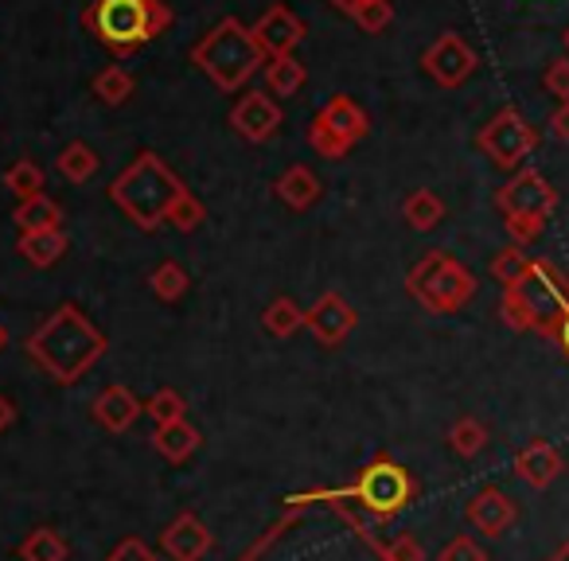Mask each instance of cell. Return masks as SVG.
Returning a JSON list of instances; mask_svg holds the SVG:
<instances>
[{
  "label": "cell",
  "mask_w": 569,
  "mask_h": 561,
  "mask_svg": "<svg viewBox=\"0 0 569 561\" xmlns=\"http://www.w3.org/2000/svg\"><path fill=\"white\" fill-rule=\"evenodd\" d=\"M106 351H110V340L102 335V328L90 324L87 312L71 301L59 304L24 343V355L59 387H74Z\"/></svg>",
  "instance_id": "obj_1"
},
{
  "label": "cell",
  "mask_w": 569,
  "mask_h": 561,
  "mask_svg": "<svg viewBox=\"0 0 569 561\" xmlns=\"http://www.w3.org/2000/svg\"><path fill=\"white\" fill-rule=\"evenodd\" d=\"M172 9L164 0H90L82 9V28L110 51L113 59H133L144 43L168 32Z\"/></svg>",
  "instance_id": "obj_2"
},
{
  "label": "cell",
  "mask_w": 569,
  "mask_h": 561,
  "mask_svg": "<svg viewBox=\"0 0 569 561\" xmlns=\"http://www.w3.org/2000/svg\"><path fill=\"white\" fill-rule=\"evenodd\" d=\"M191 63L207 74V82H211L214 90H222V94H242L246 82H250L269 59H266V51H261V43L253 40L250 28H246L242 20L227 17V20H219L211 32L199 36L196 48H191Z\"/></svg>",
  "instance_id": "obj_3"
},
{
  "label": "cell",
  "mask_w": 569,
  "mask_h": 561,
  "mask_svg": "<svg viewBox=\"0 0 569 561\" xmlns=\"http://www.w3.org/2000/svg\"><path fill=\"white\" fill-rule=\"evenodd\" d=\"M566 312H569V277L546 258H535L530 273L515 289H503V301H499V320L511 332L553 335V328L561 324Z\"/></svg>",
  "instance_id": "obj_4"
},
{
  "label": "cell",
  "mask_w": 569,
  "mask_h": 561,
  "mask_svg": "<svg viewBox=\"0 0 569 561\" xmlns=\"http://www.w3.org/2000/svg\"><path fill=\"white\" fill-rule=\"evenodd\" d=\"M183 183L157 152H141L118 180L106 188L110 203L133 222L137 230H157L168 219V207L183 196Z\"/></svg>",
  "instance_id": "obj_5"
},
{
  "label": "cell",
  "mask_w": 569,
  "mask_h": 561,
  "mask_svg": "<svg viewBox=\"0 0 569 561\" xmlns=\"http://www.w3.org/2000/svg\"><path fill=\"white\" fill-rule=\"evenodd\" d=\"M496 207L503 214V230L515 246H530L550 222L558 207V188L538 168H519L511 180L496 191Z\"/></svg>",
  "instance_id": "obj_6"
},
{
  "label": "cell",
  "mask_w": 569,
  "mask_h": 561,
  "mask_svg": "<svg viewBox=\"0 0 569 561\" xmlns=\"http://www.w3.org/2000/svg\"><path fill=\"white\" fill-rule=\"evenodd\" d=\"M406 293L433 317H449V312H460L476 297V273L465 261L449 258L445 250H429L406 273Z\"/></svg>",
  "instance_id": "obj_7"
},
{
  "label": "cell",
  "mask_w": 569,
  "mask_h": 561,
  "mask_svg": "<svg viewBox=\"0 0 569 561\" xmlns=\"http://www.w3.org/2000/svg\"><path fill=\"white\" fill-rule=\"evenodd\" d=\"M413 491H418V483L410 480V472H406L398 460L379 457L356 475V483H351L348 495L359 499L375 519H395L402 507H410Z\"/></svg>",
  "instance_id": "obj_8"
},
{
  "label": "cell",
  "mask_w": 569,
  "mask_h": 561,
  "mask_svg": "<svg viewBox=\"0 0 569 561\" xmlns=\"http://www.w3.org/2000/svg\"><path fill=\"white\" fill-rule=\"evenodd\" d=\"M476 149L503 172H519L522 160L538 149V129L522 118L515 106H503L499 113H491L488 126L476 133Z\"/></svg>",
  "instance_id": "obj_9"
},
{
  "label": "cell",
  "mask_w": 569,
  "mask_h": 561,
  "mask_svg": "<svg viewBox=\"0 0 569 561\" xmlns=\"http://www.w3.org/2000/svg\"><path fill=\"white\" fill-rule=\"evenodd\" d=\"M476 67H480V56H476L472 43H468L460 32H441L426 48V56H421V71H426L441 90L465 87V82L476 74Z\"/></svg>",
  "instance_id": "obj_10"
},
{
  "label": "cell",
  "mask_w": 569,
  "mask_h": 561,
  "mask_svg": "<svg viewBox=\"0 0 569 561\" xmlns=\"http://www.w3.org/2000/svg\"><path fill=\"white\" fill-rule=\"evenodd\" d=\"M227 121L242 141L266 144L269 137H277V129L284 126V110L277 106V98L269 94V90H246V94H238V102L230 106Z\"/></svg>",
  "instance_id": "obj_11"
},
{
  "label": "cell",
  "mask_w": 569,
  "mask_h": 561,
  "mask_svg": "<svg viewBox=\"0 0 569 561\" xmlns=\"http://www.w3.org/2000/svg\"><path fill=\"white\" fill-rule=\"evenodd\" d=\"M250 32H253V40L261 43L266 59H281V56H293V51L301 48L309 28H305V20L297 17L289 4H269V9L250 24Z\"/></svg>",
  "instance_id": "obj_12"
},
{
  "label": "cell",
  "mask_w": 569,
  "mask_h": 561,
  "mask_svg": "<svg viewBox=\"0 0 569 561\" xmlns=\"http://www.w3.org/2000/svg\"><path fill=\"white\" fill-rule=\"evenodd\" d=\"M356 324H359V312L351 309V301L340 293H325L305 312V328H309L320 348H340V343L356 332Z\"/></svg>",
  "instance_id": "obj_13"
},
{
  "label": "cell",
  "mask_w": 569,
  "mask_h": 561,
  "mask_svg": "<svg viewBox=\"0 0 569 561\" xmlns=\"http://www.w3.org/2000/svg\"><path fill=\"white\" fill-rule=\"evenodd\" d=\"M519 519V507L507 491L499 488H480L472 499H468V522L480 530L483 538H503L507 530Z\"/></svg>",
  "instance_id": "obj_14"
},
{
  "label": "cell",
  "mask_w": 569,
  "mask_h": 561,
  "mask_svg": "<svg viewBox=\"0 0 569 561\" xmlns=\"http://www.w3.org/2000/svg\"><path fill=\"white\" fill-rule=\"evenodd\" d=\"M211 530H207V522L199 519L196 511H183L176 514L172 522L164 527V534H160V545H164V553L172 561H199L207 550H211Z\"/></svg>",
  "instance_id": "obj_15"
},
{
  "label": "cell",
  "mask_w": 569,
  "mask_h": 561,
  "mask_svg": "<svg viewBox=\"0 0 569 561\" xmlns=\"http://www.w3.org/2000/svg\"><path fill=\"white\" fill-rule=\"evenodd\" d=\"M90 410H94V421L106 429V433H126V429H133L137 418L144 413V402L129 387L113 382V387H106L102 394L94 398Z\"/></svg>",
  "instance_id": "obj_16"
},
{
  "label": "cell",
  "mask_w": 569,
  "mask_h": 561,
  "mask_svg": "<svg viewBox=\"0 0 569 561\" xmlns=\"http://www.w3.org/2000/svg\"><path fill=\"white\" fill-rule=\"evenodd\" d=\"M561 472H566V460H561V452L550 441L522 444L519 457H515V475L535 491H546Z\"/></svg>",
  "instance_id": "obj_17"
},
{
  "label": "cell",
  "mask_w": 569,
  "mask_h": 561,
  "mask_svg": "<svg viewBox=\"0 0 569 561\" xmlns=\"http://www.w3.org/2000/svg\"><path fill=\"white\" fill-rule=\"evenodd\" d=\"M317 118L325 121L328 129H336V133H340L348 144H359L367 133H371V118H367V110L356 102V98H348V94L328 98V102L320 106Z\"/></svg>",
  "instance_id": "obj_18"
},
{
  "label": "cell",
  "mask_w": 569,
  "mask_h": 561,
  "mask_svg": "<svg viewBox=\"0 0 569 561\" xmlns=\"http://www.w3.org/2000/svg\"><path fill=\"white\" fill-rule=\"evenodd\" d=\"M273 196L281 199L284 207H293V211H309V207L325 196V188H320V176L312 172L309 164H293V168H284L281 180L273 183Z\"/></svg>",
  "instance_id": "obj_19"
},
{
  "label": "cell",
  "mask_w": 569,
  "mask_h": 561,
  "mask_svg": "<svg viewBox=\"0 0 569 561\" xmlns=\"http://www.w3.org/2000/svg\"><path fill=\"white\" fill-rule=\"evenodd\" d=\"M199 444H203V433H199L191 421L157 425V433H152V449H157L168 464H183V460H191L199 452Z\"/></svg>",
  "instance_id": "obj_20"
},
{
  "label": "cell",
  "mask_w": 569,
  "mask_h": 561,
  "mask_svg": "<svg viewBox=\"0 0 569 561\" xmlns=\"http://www.w3.org/2000/svg\"><path fill=\"white\" fill-rule=\"evenodd\" d=\"M67 246H71V242H67L63 230H36V234H20L17 238L20 258H24L28 266H36V269H51L56 261H63Z\"/></svg>",
  "instance_id": "obj_21"
},
{
  "label": "cell",
  "mask_w": 569,
  "mask_h": 561,
  "mask_svg": "<svg viewBox=\"0 0 569 561\" xmlns=\"http://www.w3.org/2000/svg\"><path fill=\"white\" fill-rule=\"evenodd\" d=\"M12 222L20 227V234H36V230H63V207L51 196H36L17 203Z\"/></svg>",
  "instance_id": "obj_22"
},
{
  "label": "cell",
  "mask_w": 569,
  "mask_h": 561,
  "mask_svg": "<svg viewBox=\"0 0 569 561\" xmlns=\"http://www.w3.org/2000/svg\"><path fill=\"white\" fill-rule=\"evenodd\" d=\"M305 79H309V71H305V63L297 56L269 59V63L261 67V82H266V90L277 98H293L297 90L305 87Z\"/></svg>",
  "instance_id": "obj_23"
},
{
  "label": "cell",
  "mask_w": 569,
  "mask_h": 561,
  "mask_svg": "<svg viewBox=\"0 0 569 561\" xmlns=\"http://www.w3.org/2000/svg\"><path fill=\"white\" fill-rule=\"evenodd\" d=\"M402 219L410 222L413 230L429 234V230L441 227V219H445V199L437 196V191H429V188L410 191V196L402 199Z\"/></svg>",
  "instance_id": "obj_24"
},
{
  "label": "cell",
  "mask_w": 569,
  "mask_h": 561,
  "mask_svg": "<svg viewBox=\"0 0 569 561\" xmlns=\"http://www.w3.org/2000/svg\"><path fill=\"white\" fill-rule=\"evenodd\" d=\"M261 328H266L269 335H277V340H289V335H297L305 328V309L293 297H277V301H269L266 312H261Z\"/></svg>",
  "instance_id": "obj_25"
},
{
  "label": "cell",
  "mask_w": 569,
  "mask_h": 561,
  "mask_svg": "<svg viewBox=\"0 0 569 561\" xmlns=\"http://www.w3.org/2000/svg\"><path fill=\"white\" fill-rule=\"evenodd\" d=\"M20 561H67L71 558V545L59 530L51 527H36L32 534L20 542Z\"/></svg>",
  "instance_id": "obj_26"
},
{
  "label": "cell",
  "mask_w": 569,
  "mask_h": 561,
  "mask_svg": "<svg viewBox=\"0 0 569 561\" xmlns=\"http://www.w3.org/2000/svg\"><path fill=\"white\" fill-rule=\"evenodd\" d=\"M449 449L457 452V457H465V460H472V457H480L483 449H488V441H491V433H488V425H483L480 418H457L449 425Z\"/></svg>",
  "instance_id": "obj_27"
},
{
  "label": "cell",
  "mask_w": 569,
  "mask_h": 561,
  "mask_svg": "<svg viewBox=\"0 0 569 561\" xmlns=\"http://www.w3.org/2000/svg\"><path fill=\"white\" fill-rule=\"evenodd\" d=\"M133 90H137V79L121 63H110L94 74V94L102 106H126L129 98H133Z\"/></svg>",
  "instance_id": "obj_28"
},
{
  "label": "cell",
  "mask_w": 569,
  "mask_h": 561,
  "mask_svg": "<svg viewBox=\"0 0 569 561\" xmlns=\"http://www.w3.org/2000/svg\"><path fill=\"white\" fill-rule=\"evenodd\" d=\"M98 164H102V160H98V152L90 149L87 141H71L56 160L59 176H63V180H71V183H87L90 176L98 172Z\"/></svg>",
  "instance_id": "obj_29"
},
{
  "label": "cell",
  "mask_w": 569,
  "mask_h": 561,
  "mask_svg": "<svg viewBox=\"0 0 569 561\" xmlns=\"http://www.w3.org/2000/svg\"><path fill=\"white\" fill-rule=\"evenodd\" d=\"M149 289H152V297H160V301L172 304L191 289V277L180 261H160V266L149 273Z\"/></svg>",
  "instance_id": "obj_30"
},
{
  "label": "cell",
  "mask_w": 569,
  "mask_h": 561,
  "mask_svg": "<svg viewBox=\"0 0 569 561\" xmlns=\"http://www.w3.org/2000/svg\"><path fill=\"white\" fill-rule=\"evenodd\" d=\"M530 266H535V258H530L527 250H522V246H503V250L496 253V258H491V277H496L499 285L503 289H515L522 281V277L530 273Z\"/></svg>",
  "instance_id": "obj_31"
},
{
  "label": "cell",
  "mask_w": 569,
  "mask_h": 561,
  "mask_svg": "<svg viewBox=\"0 0 569 561\" xmlns=\"http://www.w3.org/2000/svg\"><path fill=\"white\" fill-rule=\"evenodd\" d=\"M43 183H48V176H43V168L36 164V160H17V164H9V172H4V188L17 196V203H24V199H36L43 196Z\"/></svg>",
  "instance_id": "obj_32"
},
{
  "label": "cell",
  "mask_w": 569,
  "mask_h": 561,
  "mask_svg": "<svg viewBox=\"0 0 569 561\" xmlns=\"http://www.w3.org/2000/svg\"><path fill=\"white\" fill-rule=\"evenodd\" d=\"M348 17L356 20L359 32L379 36V32H387L390 20H395V4H390V0H356L348 9Z\"/></svg>",
  "instance_id": "obj_33"
},
{
  "label": "cell",
  "mask_w": 569,
  "mask_h": 561,
  "mask_svg": "<svg viewBox=\"0 0 569 561\" xmlns=\"http://www.w3.org/2000/svg\"><path fill=\"white\" fill-rule=\"evenodd\" d=\"M144 413H149L157 425H172V421H188V402H183V394H176L172 387H164L144 402Z\"/></svg>",
  "instance_id": "obj_34"
},
{
  "label": "cell",
  "mask_w": 569,
  "mask_h": 561,
  "mask_svg": "<svg viewBox=\"0 0 569 561\" xmlns=\"http://www.w3.org/2000/svg\"><path fill=\"white\" fill-rule=\"evenodd\" d=\"M309 149L317 152V157H325V160H343L351 149H356V144H348L340 133H336V129H328L320 118H312L309 121Z\"/></svg>",
  "instance_id": "obj_35"
},
{
  "label": "cell",
  "mask_w": 569,
  "mask_h": 561,
  "mask_svg": "<svg viewBox=\"0 0 569 561\" xmlns=\"http://www.w3.org/2000/svg\"><path fill=\"white\" fill-rule=\"evenodd\" d=\"M203 219H207V207L199 203V199L191 196V191H183V196L176 199L172 207H168V219L164 222H172V227L180 230V234H191V230L203 227Z\"/></svg>",
  "instance_id": "obj_36"
},
{
  "label": "cell",
  "mask_w": 569,
  "mask_h": 561,
  "mask_svg": "<svg viewBox=\"0 0 569 561\" xmlns=\"http://www.w3.org/2000/svg\"><path fill=\"white\" fill-rule=\"evenodd\" d=\"M437 561H488V550H483L472 534H457L441 553H437Z\"/></svg>",
  "instance_id": "obj_37"
},
{
  "label": "cell",
  "mask_w": 569,
  "mask_h": 561,
  "mask_svg": "<svg viewBox=\"0 0 569 561\" xmlns=\"http://www.w3.org/2000/svg\"><path fill=\"white\" fill-rule=\"evenodd\" d=\"M542 87H546V94H553L558 102H569V56L550 59V67H546V74H542Z\"/></svg>",
  "instance_id": "obj_38"
},
{
  "label": "cell",
  "mask_w": 569,
  "mask_h": 561,
  "mask_svg": "<svg viewBox=\"0 0 569 561\" xmlns=\"http://www.w3.org/2000/svg\"><path fill=\"white\" fill-rule=\"evenodd\" d=\"M382 558L387 561H426V545L413 534H398L395 542L382 545Z\"/></svg>",
  "instance_id": "obj_39"
},
{
  "label": "cell",
  "mask_w": 569,
  "mask_h": 561,
  "mask_svg": "<svg viewBox=\"0 0 569 561\" xmlns=\"http://www.w3.org/2000/svg\"><path fill=\"white\" fill-rule=\"evenodd\" d=\"M106 561H157V553H152V545L141 542V538H121Z\"/></svg>",
  "instance_id": "obj_40"
},
{
  "label": "cell",
  "mask_w": 569,
  "mask_h": 561,
  "mask_svg": "<svg viewBox=\"0 0 569 561\" xmlns=\"http://www.w3.org/2000/svg\"><path fill=\"white\" fill-rule=\"evenodd\" d=\"M550 133L569 144V102H558V110L550 113Z\"/></svg>",
  "instance_id": "obj_41"
},
{
  "label": "cell",
  "mask_w": 569,
  "mask_h": 561,
  "mask_svg": "<svg viewBox=\"0 0 569 561\" xmlns=\"http://www.w3.org/2000/svg\"><path fill=\"white\" fill-rule=\"evenodd\" d=\"M12 425H17V405L9 394H0V433H9Z\"/></svg>",
  "instance_id": "obj_42"
},
{
  "label": "cell",
  "mask_w": 569,
  "mask_h": 561,
  "mask_svg": "<svg viewBox=\"0 0 569 561\" xmlns=\"http://www.w3.org/2000/svg\"><path fill=\"white\" fill-rule=\"evenodd\" d=\"M550 340L558 343V351H561V355L569 359V312H566V317H561V324L553 328V335H550Z\"/></svg>",
  "instance_id": "obj_43"
},
{
  "label": "cell",
  "mask_w": 569,
  "mask_h": 561,
  "mask_svg": "<svg viewBox=\"0 0 569 561\" xmlns=\"http://www.w3.org/2000/svg\"><path fill=\"white\" fill-rule=\"evenodd\" d=\"M546 561H569V538H566V542H561L558 550H553V553H550V558H546Z\"/></svg>",
  "instance_id": "obj_44"
},
{
  "label": "cell",
  "mask_w": 569,
  "mask_h": 561,
  "mask_svg": "<svg viewBox=\"0 0 569 561\" xmlns=\"http://www.w3.org/2000/svg\"><path fill=\"white\" fill-rule=\"evenodd\" d=\"M328 4H336V9H340V12H348L351 4H356V0H328Z\"/></svg>",
  "instance_id": "obj_45"
},
{
  "label": "cell",
  "mask_w": 569,
  "mask_h": 561,
  "mask_svg": "<svg viewBox=\"0 0 569 561\" xmlns=\"http://www.w3.org/2000/svg\"><path fill=\"white\" fill-rule=\"evenodd\" d=\"M4 348H9V328L0 324V351H4Z\"/></svg>",
  "instance_id": "obj_46"
},
{
  "label": "cell",
  "mask_w": 569,
  "mask_h": 561,
  "mask_svg": "<svg viewBox=\"0 0 569 561\" xmlns=\"http://www.w3.org/2000/svg\"><path fill=\"white\" fill-rule=\"evenodd\" d=\"M561 48H566V56H569V24H566V32H561Z\"/></svg>",
  "instance_id": "obj_47"
}]
</instances>
